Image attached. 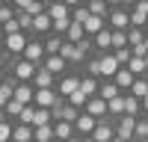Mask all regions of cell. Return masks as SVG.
<instances>
[{"instance_id": "6da1fadb", "label": "cell", "mask_w": 148, "mask_h": 142, "mask_svg": "<svg viewBox=\"0 0 148 142\" xmlns=\"http://www.w3.org/2000/svg\"><path fill=\"white\" fill-rule=\"evenodd\" d=\"M21 56H27L30 62L42 65V62H45V56H47V51H45V39H42V36H30V42H27V47H24V53H21Z\"/></svg>"}, {"instance_id": "7a4b0ae2", "label": "cell", "mask_w": 148, "mask_h": 142, "mask_svg": "<svg viewBox=\"0 0 148 142\" xmlns=\"http://www.w3.org/2000/svg\"><path fill=\"white\" fill-rule=\"evenodd\" d=\"M89 139H95V142H110V139H116V122H113L110 115L98 118V124H95V130H92Z\"/></svg>"}, {"instance_id": "3957f363", "label": "cell", "mask_w": 148, "mask_h": 142, "mask_svg": "<svg viewBox=\"0 0 148 142\" xmlns=\"http://www.w3.org/2000/svg\"><path fill=\"white\" fill-rule=\"evenodd\" d=\"M136 118L139 115H130V113H125V115H119L116 118V139H133V127H136Z\"/></svg>"}, {"instance_id": "277c9868", "label": "cell", "mask_w": 148, "mask_h": 142, "mask_svg": "<svg viewBox=\"0 0 148 142\" xmlns=\"http://www.w3.org/2000/svg\"><path fill=\"white\" fill-rule=\"evenodd\" d=\"M107 24H110L113 30H127V27H130V9L113 6V9H110V15H107Z\"/></svg>"}, {"instance_id": "5b68a950", "label": "cell", "mask_w": 148, "mask_h": 142, "mask_svg": "<svg viewBox=\"0 0 148 142\" xmlns=\"http://www.w3.org/2000/svg\"><path fill=\"white\" fill-rule=\"evenodd\" d=\"M27 42H30V33H24V30H18V33H9V36H3V47L9 53H24V47H27Z\"/></svg>"}, {"instance_id": "8992f818", "label": "cell", "mask_w": 148, "mask_h": 142, "mask_svg": "<svg viewBox=\"0 0 148 142\" xmlns=\"http://www.w3.org/2000/svg\"><path fill=\"white\" fill-rule=\"evenodd\" d=\"M95 124H98V118H95L92 113L80 110L77 122H74V127H77V139H89V136H92V130H95Z\"/></svg>"}, {"instance_id": "52a82bcc", "label": "cell", "mask_w": 148, "mask_h": 142, "mask_svg": "<svg viewBox=\"0 0 148 142\" xmlns=\"http://www.w3.org/2000/svg\"><path fill=\"white\" fill-rule=\"evenodd\" d=\"M47 33H53V18L47 15V9L45 12H39V15H33V30H30V36H45Z\"/></svg>"}, {"instance_id": "ba28073f", "label": "cell", "mask_w": 148, "mask_h": 142, "mask_svg": "<svg viewBox=\"0 0 148 142\" xmlns=\"http://www.w3.org/2000/svg\"><path fill=\"white\" fill-rule=\"evenodd\" d=\"M42 65H45L47 71H53V74H56V77H62V74H65V71L71 68V62H68V59H65L62 53H47Z\"/></svg>"}, {"instance_id": "9c48e42d", "label": "cell", "mask_w": 148, "mask_h": 142, "mask_svg": "<svg viewBox=\"0 0 148 142\" xmlns=\"http://www.w3.org/2000/svg\"><path fill=\"white\" fill-rule=\"evenodd\" d=\"M36 62H30L27 56H18L15 59V65H12V74H15L18 80H33V74H36Z\"/></svg>"}, {"instance_id": "30bf717a", "label": "cell", "mask_w": 148, "mask_h": 142, "mask_svg": "<svg viewBox=\"0 0 148 142\" xmlns=\"http://www.w3.org/2000/svg\"><path fill=\"white\" fill-rule=\"evenodd\" d=\"M92 39H95V53H107V51H113V27H110V24H107L104 30H98Z\"/></svg>"}, {"instance_id": "8fae6325", "label": "cell", "mask_w": 148, "mask_h": 142, "mask_svg": "<svg viewBox=\"0 0 148 142\" xmlns=\"http://www.w3.org/2000/svg\"><path fill=\"white\" fill-rule=\"evenodd\" d=\"M47 15L53 21H71V6L65 0H51V3H47Z\"/></svg>"}, {"instance_id": "7c38bea8", "label": "cell", "mask_w": 148, "mask_h": 142, "mask_svg": "<svg viewBox=\"0 0 148 142\" xmlns=\"http://www.w3.org/2000/svg\"><path fill=\"white\" fill-rule=\"evenodd\" d=\"M33 86L36 89H45V86H56V74H53V71H47L45 65H39V68H36V74H33Z\"/></svg>"}, {"instance_id": "4fadbf2b", "label": "cell", "mask_w": 148, "mask_h": 142, "mask_svg": "<svg viewBox=\"0 0 148 142\" xmlns=\"http://www.w3.org/2000/svg\"><path fill=\"white\" fill-rule=\"evenodd\" d=\"M119 68H121V62L116 59L113 51L101 53V74H104V77H116V71H119ZM104 77H101V80H104Z\"/></svg>"}, {"instance_id": "5bb4252c", "label": "cell", "mask_w": 148, "mask_h": 142, "mask_svg": "<svg viewBox=\"0 0 148 142\" xmlns=\"http://www.w3.org/2000/svg\"><path fill=\"white\" fill-rule=\"evenodd\" d=\"M86 113H92L95 118H104V115H110L107 113V98H101V95H92L89 101H86V106H83Z\"/></svg>"}, {"instance_id": "9a60e30c", "label": "cell", "mask_w": 148, "mask_h": 142, "mask_svg": "<svg viewBox=\"0 0 148 142\" xmlns=\"http://www.w3.org/2000/svg\"><path fill=\"white\" fill-rule=\"evenodd\" d=\"M53 136L56 139H77V127H74V122L56 118V122H53Z\"/></svg>"}, {"instance_id": "2e32d148", "label": "cell", "mask_w": 148, "mask_h": 142, "mask_svg": "<svg viewBox=\"0 0 148 142\" xmlns=\"http://www.w3.org/2000/svg\"><path fill=\"white\" fill-rule=\"evenodd\" d=\"M15 98L24 101V104H33L36 101V86H33L30 80H21L18 86H15Z\"/></svg>"}, {"instance_id": "e0dca14e", "label": "cell", "mask_w": 148, "mask_h": 142, "mask_svg": "<svg viewBox=\"0 0 148 142\" xmlns=\"http://www.w3.org/2000/svg\"><path fill=\"white\" fill-rule=\"evenodd\" d=\"M30 139H33V124H24V122L12 124V142H30Z\"/></svg>"}, {"instance_id": "ac0fdd59", "label": "cell", "mask_w": 148, "mask_h": 142, "mask_svg": "<svg viewBox=\"0 0 148 142\" xmlns=\"http://www.w3.org/2000/svg\"><path fill=\"white\" fill-rule=\"evenodd\" d=\"M83 74H92V77H104L101 74V53H89L83 59Z\"/></svg>"}, {"instance_id": "d6986e66", "label": "cell", "mask_w": 148, "mask_h": 142, "mask_svg": "<svg viewBox=\"0 0 148 142\" xmlns=\"http://www.w3.org/2000/svg\"><path fill=\"white\" fill-rule=\"evenodd\" d=\"M116 83H119V86H121V92H127L130 86H133V80H136V74H133V71L127 68V65H121L119 71H116V77H113Z\"/></svg>"}, {"instance_id": "ffe728a7", "label": "cell", "mask_w": 148, "mask_h": 142, "mask_svg": "<svg viewBox=\"0 0 148 142\" xmlns=\"http://www.w3.org/2000/svg\"><path fill=\"white\" fill-rule=\"evenodd\" d=\"M107 113H110V118H113V122H116L119 115H125V92L107 101Z\"/></svg>"}, {"instance_id": "44dd1931", "label": "cell", "mask_w": 148, "mask_h": 142, "mask_svg": "<svg viewBox=\"0 0 148 142\" xmlns=\"http://www.w3.org/2000/svg\"><path fill=\"white\" fill-rule=\"evenodd\" d=\"M62 44H65V36H59V33H47L45 36V51L47 53H59Z\"/></svg>"}, {"instance_id": "7402d4cb", "label": "cell", "mask_w": 148, "mask_h": 142, "mask_svg": "<svg viewBox=\"0 0 148 142\" xmlns=\"http://www.w3.org/2000/svg\"><path fill=\"white\" fill-rule=\"evenodd\" d=\"M80 89L89 95H98V89H101V77H92V74H83V80H80Z\"/></svg>"}, {"instance_id": "603a6c76", "label": "cell", "mask_w": 148, "mask_h": 142, "mask_svg": "<svg viewBox=\"0 0 148 142\" xmlns=\"http://www.w3.org/2000/svg\"><path fill=\"white\" fill-rule=\"evenodd\" d=\"M83 27H86V33H89V36H95L98 30L107 27V18H104V15H89V18L83 21Z\"/></svg>"}, {"instance_id": "cb8c5ba5", "label": "cell", "mask_w": 148, "mask_h": 142, "mask_svg": "<svg viewBox=\"0 0 148 142\" xmlns=\"http://www.w3.org/2000/svg\"><path fill=\"white\" fill-rule=\"evenodd\" d=\"M83 36H86V27H83V21H74V18H71L68 30H65V39H68V42H80Z\"/></svg>"}, {"instance_id": "d4e9b609", "label": "cell", "mask_w": 148, "mask_h": 142, "mask_svg": "<svg viewBox=\"0 0 148 142\" xmlns=\"http://www.w3.org/2000/svg\"><path fill=\"white\" fill-rule=\"evenodd\" d=\"M125 113H130V115H142V101L136 98V95H130V92H125Z\"/></svg>"}, {"instance_id": "484cf974", "label": "cell", "mask_w": 148, "mask_h": 142, "mask_svg": "<svg viewBox=\"0 0 148 142\" xmlns=\"http://www.w3.org/2000/svg\"><path fill=\"white\" fill-rule=\"evenodd\" d=\"M127 92H130V95H136V98L142 101L145 95H148V74H142V77H136V80H133V86H130Z\"/></svg>"}, {"instance_id": "4316f807", "label": "cell", "mask_w": 148, "mask_h": 142, "mask_svg": "<svg viewBox=\"0 0 148 142\" xmlns=\"http://www.w3.org/2000/svg\"><path fill=\"white\" fill-rule=\"evenodd\" d=\"M24 106H27V104H24V101H18V98H15V95H12V98L6 101V106H3V110H6V115L12 118V122H15V118L21 115V110H24Z\"/></svg>"}, {"instance_id": "83f0119b", "label": "cell", "mask_w": 148, "mask_h": 142, "mask_svg": "<svg viewBox=\"0 0 148 142\" xmlns=\"http://www.w3.org/2000/svg\"><path fill=\"white\" fill-rule=\"evenodd\" d=\"M33 139H36V142L56 139V136H53V124H39V127H33Z\"/></svg>"}, {"instance_id": "f1b7e54d", "label": "cell", "mask_w": 148, "mask_h": 142, "mask_svg": "<svg viewBox=\"0 0 148 142\" xmlns=\"http://www.w3.org/2000/svg\"><path fill=\"white\" fill-rule=\"evenodd\" d=\"M86 6H89V12H92V15H110V9H113V6H110L107 3V0H86Z\"/></svg>"}, {"instance_id": "f546056e", "label": "cell", "mask_w": 148, "mask_h": 142, "mask_svg": "<svg viewBox=\"0 0 148 142\" xmlns=\"http://www.w3.org/2000/svg\"><path fill=\"white\" fill-rule=\"evenodd\" d=\"M15 21L21 24V30H24V33H30V30H33V12H27V9H15Z\"/></svg>"}, {"instance_id": "4dcf8cb0", "label": "cell", "mask_w": 148, "mask_h": 142, "mask_svg": "<svg viewBox=\"0 0 148 142\" xmlns=\"http://www.w3.org/2000/svg\"><path fill=\"white\" fill-rule=\"evenodd\" d=\"M127 68H130L133 74H136V77L148 74V68H145V56H139V53H133V56H130V62H127Z\"/></svg>"}, {"instance_id": "1f68e13d", "label": "cell", "mask_w": 148, "mask_h": 142, "mask_svg": "<svg viewBox=\"0 0 148 142\" xmlns=\"http://www.w3.org/2000/svg\"><path fill=\"white\" fill-rule=\"evenodd\" d=\"M133 139H148V115H145V113L136 118V127H133Z\"/></svg>"}, {"instance_id": "d6a6232c", "label": "cell", "mask_w": 148, "mask_h": 142, "mask_svg": "<svg viewBox=\"0 0 148 142\" xmlns=\"http://www.w3.org/2000/svg\"><path fill=\"white\" fill-rule=\"evenodd\" d=\"M68 101H71L74 106H80V110H83V106H86V101H89V95H86V92H83V89L77 86V89H74V92L68 95Z\"/></svg>"}, {"instance_id": "836d02e7", "label": "cell", "mask_w": 148, "mask_h": 142, "mask_svg": "<svg viewBox=\"0 0 148 142\" xmlns=\"http://www.w3.org/2000/svg\"><path fill=\"white\" fill-rule=\"evenodd\" d=\"M12 118H0V142H9L12 139Z\"/></svg>"}, {"instance_id": "e575fe53", "label": "cell", "mask_w": 148, "mask_h": 142, "mask_svg": "<svg viewBox=\"0 0 148 142\" xmlns=\"http://www.w3.org/2000/svg\"><path fill=\"white\" fill-rule=\"evenodd\" d=\"M113 53H116V59H119L121 65H127V62H130V56H133V47H130V44H125V47H116Z\"/></svg>"}, {"instance_id": "d590c367", "label": "cell", "mask_w": 148, "mask_h": 142, "mask_svg": "<svg viewBox=\"0 0 148 142\" xmlns=\"http://www.w3.org/2000/svg\"><path fill=\"white\" fill-rule=\"evenodd\" d=\"M89 15H92V12H89V6H86V3H80V6L71 9V18H74V21H86Z\"/></svg>"}, {"instance_id": "8d00e7d4", "label": "cell", "mask_w": 148, "mask_h": 142, "mask_svg": "<svg viewBox=\"0 0 148 142\" xmlns=\"http://www.w3.org/2000/svg\"><path fill=\"white\" fill-rule=\"evenodd\" d=\"M21 30V24L15 21V18H9V21H0V33L3 36H9V33H18Z\"/></svg>"}, {"instance_id": "74e56055", "label": "cell", "mask_w": 148, "mask_h": 142, "mask_svg": "<svg viewBox=\"0 0 148 142\" xmlns=\"http://www.w3.org/2000/svg\"><path fill=\"white\" fill-rule=\"evenodd\" d=\"M127 44V30H113V51Z\"/></svg>"}, {"instance_id": "f35d334b", "label": "cell", "mask_w": 148, "mask_h": 142, "mask_svg": "<svg viewBox=\"0 0 148 142\" xmlns=\"http://www.w3.org/2000/svg\"><path fill=\"white\" fill-rule=\"evenodd\" d=\"M36 3V0H12V6H15V9H30Z\"/></svg>"}, {"instance_id": "ab89813d", "label": "cell", "mask_w": 148, "mask_h": 142, "mask_svg": "<svg viewBox=\"0 0 148 142\" xmlns=\"http://www.w3.org/2000/svg\"><path fill=\"white\" fill-rule=\"evenodd\" d=\"M65 3H68V6L74 9V6H80V3H86V0H65Z\"/></svg>"}, {"instance_id": "60d3db41", "label": "cell", "mask_w": 148, "mask_h": 142, "mask_svg": "<svg viewBox=\"0 0 148 142\" xmlns=\"http://www.w3.org/2000/svg\"><path fill=\"white\" fill-rule=\"evenodd\" d=\"M142 113L148 115V95H145V98H142Z\"/></svg>"}, {"instance_id": "b9f144b4", "label": "cell", "mask_w": 148, "mask_h": 142, "mask_svg": "<svg viewBox=\"0 0 148 142\" xmlns=\"http://www.w3.org/2000/svg\"><path fill=\"white\" fill-rule=\"evenodd\" d=\"M142 53H148V36H145V42H142Z\"/></svg>"}, {"instance_id": "7bdbcfd3", "label": "cell", "mask_w": 148, "mask_h": 142, "mask_svg": "<svg viewBox=\"0 0 148 142\" xmlns=\"http://www.w3.org/2000/svg\"><path fill=\"white\" fill-rule=\"evenodd\" d=\"M0 77H3V62H0Z\"/></svg>"}, {"instance_id": "ee69618b", "label": "cell", "mask_w": 148, "mask_h": 142, "mask_svg": "<svg viewBox=\"0 0 148 142\" xmlns=\"http://www.w3.org/2000/svg\"><path fill=\"white\" fill-rule=\"evenodd\" d=\"M145 68H148V53H145Z\"/></svg>"}, {"instance_id": "f6af8a7d", "label": "cell", "mask_w": 148, "mask_h": 142, "mask_svg": "<svg viewBox=\"0 0 148 142\" xmlns=\"http://www.w3.org/2000/svg\"><path fill=\"white\" fill-rule=\"evenodd\" d=\"M42 3H51V0H42Z\"/></svg>"}, {"instance_id": "bcb514c9", "label": "cell", "mask_w": 148, "mask_h": 142, "mask_svg": "<svg viewBox=\"0 0 148 142\" xmlns=\"http://www.w3.org/2000/svg\"><path fill=\"white\" fill-rule=\"evenodd\" d=\"M0 42H3V33H0Z\"/></svg>"}, {"instance_id": "7dc6e473", "label": "cell", "mask_w": 148, "mask_h": 142, "mask_svg": "<svg viewBox=\"0 0 148 142\" xmlns=\"http://www.w3.org/2000/svg\"><path fill=\"white\" fill-rule=\"evenodd\" d=\"M145 33H148V24H145Z\"/></svg>"}, {"instance_id": "c3c4849f", "label": "cell", "mask_w": 148, "mask_h": 142, "mask_svg": "<svg viewBox=\"0 0 148 142\" xmlns=\"http://www.w3.org/2000/svg\"><path fill=\"white\" fill-rule=\"evenodd\" d=\"M133 3H136V0H133Z\"/></svg>"}]
</instances>
